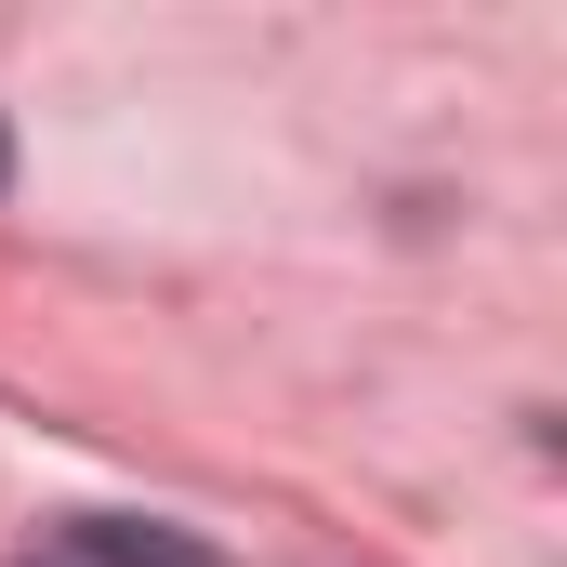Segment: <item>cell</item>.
Segmentation results:
<instances>
[{"label": "cell", "mask_w": 567, "mask_h": 567, "mask_svg": "<svg viewBox=\"0 0 567 567\" xmlns=\"http://www.w3.org/2000/svg\"><path fill=\"white\" fill-rule=\"evenodd\" d=\"M66 542H80V555H93V567H225V555H212V542H172L158 515H80Z\"/></svg>", "instance_id": "obj_1"}, {"label": "cell", "mask_w": 567, "mask_h": 567, "mask_svg": "<svg viewBox=\"0 0 567 567\" xmlns=\"http://www.w3.org/2000/svg\"><path fill=\"white\" fill-rule=\"evenodd\" d=\"M0 185H13V133H0Z\"/></svg>", "instance_id": "obj_2"}]
</instances>
